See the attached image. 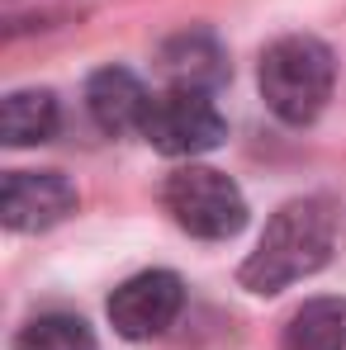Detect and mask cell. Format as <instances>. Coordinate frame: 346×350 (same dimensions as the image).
<instances>
[{
  "label": "cell",
  "mask_w": 346,
  "mask_h": 350,
  "mask_svg": "<svg viewBox=\"0 0 346 350\" xmlns=\"http://www.w3.org/2000/svg\"><path fill=\"white\" fill-rule=\"evenodd\" d=\"M337 246V213L328 199H289L285 208L266 223L256 251L242 265L247 293H280L308 275H318L332 260Z\"/></svg>",
  "instance_id": "obj_1"
},
{
  "label": "cell",
  "mask_w": 346,
  "mask_h": 350,
  "mask_svg": "<svg viewBox=\"0 0 346 350\" xmlns=\"http://www.w3.org/2000/svg\"><path fill=\"white\" fill-rule=\"evenodd\" d=\"M261 100L266 109L289 123V128H304L328 109L332 100V81H337V62L332 48L308 38V33H289L275 38L266 53H261Z\"/></svg>",
  "instance_id": "obj_2"
},
{
  "label": "cell",
  "mask_w": 346,
  "mask_h": 350,
  "mask_svg": "<svg viewBox=\"0 0 346 350\" xmlns=\"http://www.w3.org/2000/svg\"><path fill=\"white\" fill-rule=\"evenodd\" d=\"M162 204L180 232L199 241H228L247 223V199L223 171L209 166H180L162 185Z\"/></svg>",
  "instance_id": "obj_3"
},
{
  "label": "cell",
  "mask_w": 346,
  "mask_h": 350,
  "mask_svg": "<svg viewBox=\"0 0 346 350\" xmlns=\"http://www.w3.org/2000/svg\"><path fill=\"white\" fill-rule=\"evenodd\" d=\"M143 137L166 157H199V152H214L228 137V123H223L209 90L166 85L162 95H152V114H147Z\"/></svg>",
  "instance_id": "obj_4"
},
{
  "label": "cell",
  "mask_w": 346,
  "mask_h": 350,
  "mask_svg": "<svg viewBox=\"0 0 346 350\" xmlns=\"http://www.w3.org/2000/svg\"><path fill=\"white\" fill-rule=\"evenodd\" d=\"M185 289L171 270H143L110 293V322L123 341H152L175 322Z\"/></svg>",
  "instance_id": "obj_5"
},
{
  "label": "cell",
  "mask_w": 346,
  "mask_h": 350,
  "mask_svg": "<svg viewBox=\"0 0 346 350\" xmlns=\"http://www.w3.org/2000/svg\"><path fill=\"white\" fill-rule=\"evenodd\" d=\"M76 208V189L58 171H10L0 185V223L10 232H48Z\"/></svg>",
  "instance_id": "obj_6"
},
{
  "label": "cell",
  "mask_w": 346,
  "mask_h": 350,
  "mask_svg": "<svg viewBox=\"0 0 346 350\" xmlns=\"http://www.w3.org/2000/svg\"><path fill=\"white\" fill-rule=\"evenodd\" d=\"M86 109H90V118H95L100 133L128 137V133H143V128H147L152 95H147V85H143L133 71L105 66V71H95L90 85H86Z\"/></svg>",
  "instance_id": "obj_7"
},
{
  "label": "cell",
  "mask_w": 346,
  "mask_h": 350,
  "mask_svg": "<svg viewBox=\"0 0 346 350\" xmlns=\"http://www.w3.org/2000/svg\"><path fill=\"white\" fill-rule=\"evenodd\" d=\"M162 71L180 90H209L214 95L228 81V57H223L214 33L190 29V33H175V38L162 43Z\"/></svg>",
  "instance_id": "obj_8"
},
{
  "label": "cell",
  "mask_w": 346,
  "mask_h": 350,
  "mask_svg": "<svg viewBox=\"0 0 346 350\" xmlns=\"http://www.w3.org/2000/svg\"><path fill=\"white\" fill-rule=\"evenodd\" d=\"M280 350H346V298H308L294 308Z\"/></svg>",
  "instance_id": "obj_9"
},
{
  "label": "cell",
  "mask_w": 346,
  "mask_h": 350,
  "mask_svg": "<svg viewBox=\"0 0 346 350\" xmlns=\"http://www.w3.org/2000/svg\"><path fill=\"white\" fill-rule=\"evenodd\" d=\"M58 133V100L48 90H14L0 105V137L5 147H34Z\"/></svg>",
  "instance_id": "obj_10"
},
{
  "label": "cell",
  "mask_w": 346,
  "mask_h": 350,
  "mask_svg": "<svg viewBox=\"0 0 346 350\" xmlns=\"http://www.w3.org/2000/svg\"><path fill=\"white\" fill-rule=\"evenodd\" d=\"M14 350H100L90 327L81 317H66V312H43L34 322L19 327Z\"/></svg>",
  "instance_id": "obj_11"
}]
</instances>
